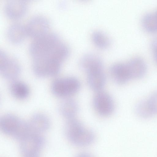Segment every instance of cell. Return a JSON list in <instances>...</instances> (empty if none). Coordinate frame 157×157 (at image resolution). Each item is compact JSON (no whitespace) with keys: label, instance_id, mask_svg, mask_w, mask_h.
<instances>
[{"label":"cell","instance_id":"obj_9","mask_svg":"<svg viewBox=\"0 0 157 157\" xmlns=\"http://www.w3.org/2000/svg\"><path fill=\"white\" fill-rule=\"evenodd\" d=\"M94 107L100 115L108 116L113 112L114 103L111 96L107 93L100 91L97 92L93 99Z\"/></svg>","mask_w":157,"mask_h":157},{"label":"cell","instance_id":"obj_22","mask_svg":"<svg viewBox=\"0 0 157 157\" xmlns=\"http://www.w3.org/2000/svg\"><path fill=\"white\" fill-rule=\"evenodd\" d=\"M147 100L154 114H157V91L153 94Z\"/></svg>","mask_w":157,"mask_h":157},{"label":"cell","instance_id":"obj_1","mask_svg":"<svg viewBox=\"0 0 157 157\" xmlns=\"http://www.w3.org/2000/svg\"><path fill=\"white\" fill-rule=\"evenodd\" d=\"M63 42L54 33H48L34 39L29 47V52L33 59H54L59 56Z\"/></svg>","mask_w":157,"mask_h":157},{"label":"cell","instance_id":"obj_26","mask_svg":"<svg viewBox=\"0 0 157 157\" xmlns=\"http://www.w3.org/2000/svg\"><path fill=\"white\" fill-rule=\"evenodd\" d=\"M155 14V16H156V18L157 19V10Z\"/></svg>","mask_w":157,"mask_h":157},{"label":"cell","instance_id":"obj_14","mask_svg":"<svg viewBox=\"0 0 157 157\" xmlns=\"http://www.w3.org/2000/svg\"><path fill=\"white\" fill-rule=\"evenodd\" d=\"M126 63L132 79L139 78L144 75L147 67L146 63L142 58L134 57Z\"/></svg>","mask_w":157,"mask_h":157},{"label":"cell","instance_id":"obj_24","mask_svg":"<svg viewBox=\"0 0 157 157\" xmlns=\"http://www.w3.org/2000/svg\"><path fill=\"white\" fill-rule=\"evenodd\" d=\"M22 157H40V154H35L22 155Z\"/></svg>","mask_w":157,"mask_h":157},{"label":"cell","instance_id":"obj_3","mask_svg":"<svg viewBox=\"0 0 157 157\" xmlns=\"http://www.w3.org/2000/svg\"><path fill=\"white\" fill-rule=\"evenodd\" d=\"M0 128L3 133L19 141L33 132L29 122L11 114H5L1 118Z\"/></svg>","mask_w":157,"mask_h":157},{"label":"cell","instance_id":"obj_10","mask_svg":"<svg viewBox=\"0 0 157 157\" xmlns=\"http://www.w3.org/2000/svg\"><path fill=\"white\" fill-rule=\"evenodd\" d=\"M80 68L87 74L104 70V66L101 59L97 55L87 53L83 56L80 60Z\"/></svg>","mask_w":157,"mask_h":157},{"label":"cell","instance_id":"obj_21","mask_svg":"<svg viewBox=\"0 0 157 157\" xmlns=\"http://www.w3.org/2000/svg\"><path fill=\"white\" fill-rule=\"evenodd\" d=\"M135 110L140 117L143 118H148L154 114L148 105L147 100L142 101L138 103L136 106Z\"/></svg>","mask_w":157,"mask_h":157},{"label":"cell","instance_id":"obj_23","mask_svg":"<svg viewBox=\"0 0 157 157\" xmlns=\"http://www.w3.org/2000/svg\"><path fill=\"white\" fill-rule=\"evenodd\" d=\"M151 47L154 52L155 60L157 63V37L153 40L151 44Z\"/></svg>","mask_w":157,"mask_h":157},{"label":"cell","instance_id":"obj_18","mask_svg":"<svg viewBox=\"0 0 157 157\" xmlns=\"http://www.w3.org/2000/svg\"><path fill=\"white\" fill-rule=\"evenodd\" d=\"M10 92L15 98L19 99L26 98L29 94V89L28 86L21 81L15 80L10 86Z\"/></svg>","mask_w":157,"mask_h":157},{"label":"cell","instance_id":"obj_20","mask_svg":"<svg viewBox=\"0 0 157 157\" xmlns=\"http://www.w3.org/2000/svg\"><path fill=\"white\" fill-rule=\"evenodd\" d=\"M144 29L150 32L157 31V19L155 13H148L144 16L142 21Z\"/></svg>","mask_w":157,"mask_h":157},{"label":"cell","instance_id":"obj_11","mask_svg":"<svg viewBox=\"0 0 157 157\" xmlns=\"http://www.w3.org/2000/svg\"><path fill=\"white\" fill-rule=\"evenodd\" d=\"M27 9V4L25 1L9 0L5 4L4 11L8 17L17 19L23 17Z\"/></svg>","mask_w":157,"mask_h":157},{"label":"cell","instance_id":"obj_19","mask_svg":"<svg viewBox=\"0 0 157 157\" xmlns=\"http://www.w3.org/2000/svg\"><path fill=\"white\" fill-rule=\"evenodd\" d=\"M92 39L95 45L101 49H105L110 45L111 41L104 33L99 31H94L92 34Z\"/></svg>","mask_w":157,"mask_h":157},{"label":"cell","instance_id":"obj_5","mask_svg":"<svg viewBox=\"0 0 157 157\" xmlns=\"http://www.w3.org/2000/svg\"><path fill=\"white\" fill-rule=\"evenodd\" d=\"M19 148L22 155L40 154L45 143L41 134L32 132L19 141Z\"/></svg>","mask_w":157,"mask_h":157},{"label":"cell","instance_id":"obj_12","mask_svg":"<svg viewBox=\"0 0 157 157\" xmlns=\"http://www.w3.org/2000/svg\"><path fill=\"white\" fill-rule=\"evenodd\" d=\"M109 73L114 82L118 84H124L132 79L127 63H118L110 67Z\"/></svg>","mask_w":157,"mask_h":157},{"label":"cell","instance_id":"obj_2","mask_svg":"<svg viewBox=\"0 0 157 157\" xmlns=\"http://www.w3.org/2000/svg\"><path fill=\"white\" fill-rule=\"evenodd\" d=\"M64 130L68 140L72 144L78 146L89 145L95 139L94 133L85 128L80 121L75 118L67 120Z\"/></svg>","mask_w":157,"mask_h":157},{"label":"cell","instance_id":"obj_6","mask_svg":"<svg viewBox=\"0 0 157 157\" xmlns=\"http://www.w3.org/2000/svg\"><path fill=\"white\" fill-rule=\"evenodd\" d=\"M62 63L54 60L34 59L33 62V70L38 77L54 76L59 73Z\"/></svg>","mask_w":157,"mask_h":157},{"label":"cell","instance_id":"obj_13","mask_svg":"<svg viewBox=\"0 0 157 157\" xmlns=\"http://www.w3.org/2000/svg\"><path fill=\"white\" fill-rule=\"evenodd\" d=\"M29 123L32 132L40 134L47 131L51 125L48 117L43 114L39 113L33 115Z\"/></svg>","mask_w":157,"mask_h":157},{"label":"cell","instance_id":"obj_4","mask_svg":"<svg viewBox=\"0 0 157 157\" xmlns=\"http://www.w3.org/2000/svg\"><path fill=\"white\" fill-rule=\"evenodd\" d=\"M81 87L79 80L74 77L58 78L51 85V90L56 96L64 98H70L78 92Z\"/></svg>","mask_w":157,"mask_h":157},{"label":"cell","instance_id":"obj_17","mask_svg":"<svg viewBox=\"0 0 157 157\" xmlns=\"http://www.w3.org/2000/svg\"><path fill=\"white\" fill-rule=\"evenodd\" d=\"M104 71L87 74V82L90 88L97 92L101 91L106 82Z\"/></svg>","mask_w":157,"mask_h":157},{"label":"cell","instance_id":"obj_7","mask_svg":"<svg viewBox=\"0 0 157 157\" xmlns=\"http://www.w3.org/2000/svg\"><path fill=\"white\" fill-rule=\"evenodd\" d=\"M21 71V68L17 62L1 50L0 72L2 77L8 80H14L19 76Z\"/></svg>","mask_w":157,"mask_h":157},{"label":"cell","instance_id":"obj_15","mask_svg":"<svg viewBox=\"0 0 157 157\" xmlns=\"http://www.w3.org/2000/svg\"><path fill=\"white\" fill-rule=\"evenodd\" d=\"M27 35L26 27L19 23L12 24L8 28L7 31L8 39L13 44L21 43Z\"/></svg>","mask_w":157,"mask_h":157},{"label":"cell","instance_id":"obj_8","mask_svg":"<svg viewBox=\"0 0 157 157\" xmlns=\"http://www.w3.org/2000/svg\"><path fill=\"white\" fill-rule=\"evenodd\" d=\"M49 27V22L46 17L36 16L29 20L25 27L27 35L35 39L48 33Z\"/></svg>","mask_w":157,"mask_h":157},{"label":"cell","instance_id":"obj_25","mask_svg":"<svg viewBox=\"0 0 157 157\" xmlns=\"http://www.w3.org/2000/svg\"><path fill=\"white\" fill-rule=\"evenodd\" d=\"M76 157H92V156L87 153H82L78 154Z\"/></svg>","mask_w":157,"mask_h":157},{"label":"cell","instance_id":"obj_16","mask_svg":"<svg viewBox=\"0 0 157 157\" xmlns=\"http://www.w3.org/2000/svg\"><path fill=\"white\" fill-rule=\"evenodd\" d=\"M59 110L62 115L67 119L75 118L78 110L77 102L70 98H65L60 103Z\"/></svg>","mask_w":157,"mask_h":157}]
</instances>
